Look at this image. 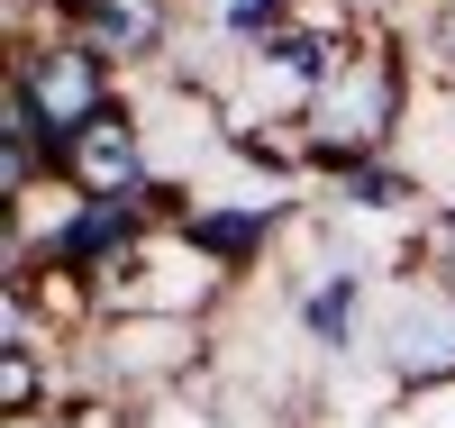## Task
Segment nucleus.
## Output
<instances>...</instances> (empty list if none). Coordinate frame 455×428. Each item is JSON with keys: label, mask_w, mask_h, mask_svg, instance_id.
<instances>
[{"label": "nucleus", "mask_w": 455, "mask_h": 428, "mask_svg": "<svg viewBox=\"0 0 455 428\" xmlns=\"http://www.w3.org/2000/svg\"><path fill=\"white\" fill-rule=\"evenodd\" d=\"M410 83H419V55H410V36L383 19L364 28L347 55H337L328 92L310 101V119H300V146H310V182H337L373 165V155H392L401 119H410Z\"/></svg>", "instance_id": "1"}, {"label": "nucleus", "mask_w": 455, "mask_h": 428, "mask_svg": "<svg viewBox=\"0 0 455 428\" xmlns=\"http://www.w3.org/2000/svg\"><path fill=\"white\" fill-rule=\"evenodd\" d=\"M373 365H383L392 392L437 401L455 392V274H437L428 255H410L383 283V310H373Z\"/></svg>", "instance_id": "2"}, {"label": "nucleus", "mask_w": 455, "mask_h": 428, "mask_svg": "<svg viewBox=\"0 0 455 428\" xmlns=\"http://www.w3.org/2000/svg\"><path fill=\"white\" fill-rule=\"evenodd\" d=\"M0 92L28 101V109H36V128H46L55 155H64L73 137L100 119V109H119V101H128V73L109 64V55H92L83 36L36 28V36H19V46H10V64H0Z\"/></svg>", "instance_id": "3"}, {"label": "nucleus", "mask_w": 455, "mask_h": 428, "mask_svg": "<svg viewBox=\"0 0 455 428\" xmlns=\"http://www.w3.org/2000/svg\"><path fill=\"white\" fill-rule=\"evenodd\" d=\"M201 356H210V328L201 319H100L83 337V365L100 383V401H119V410L173 392Z\"/></svg>", "instance_id": "4"}, {"label": "nucleus", "mask_w": 455, "mask_h": 428, "mask_svg": "<svg viewBox=\"0 0 455 428\" xmlns=\"http://www.w3.org/2000/svg\"><path fill=\"white\" fill-rule=\"evenodd\" d=\"M173 228L210 255V274L237 292V283H255V274H264V255H274L283 228H300V201H291L283 182H255V191H201V201L182 210Z\"/></svg>", "instance_id": "5"}, {"label": "nucleus", "mask_w": 455, "mask_h": 428, "mask_svg": "<svg viewBox=\"0 0 455 428\" xmlns=\"http://www.w3.org/2000/svg\"><path fill=\"white\" fill-rule=\"evenodd\" d=\"M46 28L83 36V46L109 55L119 73H156V83L182 55V0H55Z\"/></svg>", "instance_id": "6"}, {"label": "nucleus", "mask_w": 455, "mask_h": 428, "mask_svg": "<svg viewBox=\"0 0 455 428\" xmlns=\"http://www.w3.org/2000/svg\"><path fill=\"white\" fill-rule=\"evenodd\" d=\"M64 182L83 191V201H156L164 191V165H156V137H146L137 92L119 109H100V119L64 146Z\"/></svg>", "instance_id": "7"}, {"label": "nucleus", "mask_w": 455, "mask_h": 428, "mask_svg": "<svg viewBox=\"0 0 455 428\" xmlns=\"http://www.w3.org/2000/svg\"><path fill=\"white\" fill-rule=\"evenodd\" d=\"M373 310H383L373 264H347V255H328L319 274L291 283V328L310 337L319 356H355V346H373Z\"/></svg>", "instance_id": "8"}, {"label": "nucleus", "mask_w": 455, "mask_h": 428, "mask_svg": "<svg viewBox=\"0 0 455 428\" xmlns=\"http://www.w3.org/2000/svg\"><path fill=\"white\" fill-rule=\"evenodd\" d=\"M328 210L337 219H410V228H419L428 219V191H419V174H410L401 155H373V165H355V174L328 182Z\"/></svg>", "instance_id": "9"}, {"label": "nucleus", "mask_w": 455, "mask_h": 428, "mask_svg": "<svg viewBox=\"0 0 455 428\" xmlns=\"http://www.w3.org/2000/svg\"><path fill=\"white\" fill-rule=\"evenodd\" d=\"M410 55H419L428 83L455 92V0H419V19H410Z\"/></svg>", "instance_id": "10"}, {"label": "nucleus", "mask_w": 455, "mask_h": 428, "mask_svg": "<svg viewBox=\"0 0 455 428\" xmlns=\"http://www.w3.org/2000/svg\"><path fill=\"white\" fill-rule=\"evenodd\" d=\"M419 255L437 264V274H455V191H446V201H428V219H419Z\"/></svg>", "instance_id": "11"}, {"label": "nucleus", "mask_w": 455, "mask_h": 428, "mask_svg": "<svg viewBox=\"0 0 455 428\" xmlns=\"http://www.w3.org/2000/svg\"><path fill=\"white\" fill-rule=\"evenodd\" d=\"M46 10H55V0H46Z\"/></svg>", "instance_id": "12"}]
</instances>
